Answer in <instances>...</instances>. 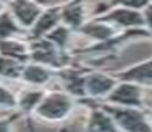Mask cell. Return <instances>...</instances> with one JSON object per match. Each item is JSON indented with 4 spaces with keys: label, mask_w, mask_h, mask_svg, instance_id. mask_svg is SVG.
I'll use <instances>...</instances> for the list:
<instances>
[{
    "label": "cell",
    "mask_w": 152,
    "mask_h": 132,
    "mask_svg": "<svg viewBox=\"0 0 152 132\" xmlns=\"http://www.w3.org/2000/svg\"><path fill=\"white\" fill-rule=\"evenodd\" d=\"M18 31L20 28L17 26V23L13 22V18L8 13L0 15V40H7V38H10L12 35L18 33Z\"/></svg>",
    "instance_id": "e0dca14e"
},
{
    "label": "cell",
    "mask_w": 152,
    "mask_h": 132,
    "mask_svg": "<svg viewBox=\"0 0 152 132\" xmlns=\"http://www.w3.org/2000/svg\"><path fill=\"white\" fill-rule=\"evenodd\" d=\"M31 58L38 63L50 64V66H55V68H60L65 63L63 55L60 51V46H56L53 42H50L48 38L46 40H37L31 45Z\"/></svg>",
    "instance_id": "5b68a950"
},
{
    "label": "cell",
    "mask_w": 152,
    "mask_h": 132,
    "mask_svg": "<svg viewBox=\"0 0 152 132\" xmlns=\"http://www.w3.org/2000/svg\"><path fill=\"white\" fill-rule=\"evenodd\" d=\"M73 111V101L69 94L65 93H51L43 96L40 104L37 106V114L48 121H61Z\"/></svg>",
    "instance_id": "7a4b0ae2"
},
{
    "label": "cell",
    "mask_w": 152,
    "mask_h": 132,
    "mask_svg": "<svg viewBox=\"0 0 152 132\" xmlns=\"http://www.w3.org/2000/svg\"><path fill=\"white\" fill-rule=\"evenodd\" d=\"M80 30L83 31L86 36L93 38L96 42H101V43L107 42V40L116 36V30L113 28V25L107 23V22H103V20H99V18H94L93 22L84 23Z\"/></svg>",
    "instance_id": "30bf717a"
},
{
    "label": "cell",
    "mask_w": 152,
    "mask_h": 132,
    "mask_svg": "<svg viewBox=\"0 0 152 132\" xmlns=\"http://www.w3.org/2000/svg\"><path fill=\"white\" fill-rule=\"evenodd\" d=\"M0 53L4 56L13 58V60L23 61L28 58V50L27 45L22 42H17V40H0Z\"/></svg>",
    "instance_id": "5bb4252c"
},
{
    "label": "cell",
    "mask_w": 152,
    "mask_h": 132,
    "mask_svg": "<svg viewBox=\"0 0 152 132\" xmlns=\"http://www.w3.org/2000/svg\"><path fill=\"white\" fill-rule=\"evenodd\" d=\"M12 12L23 26H30L42 15V8L33 0H13L12 2Z\"/></svg>",
    "instance_id": "9c48e42d"
},
{
    "label": "cell",
    "mask_w": 152,
    "mask_h": 132,
    "mask_svg": "<svg viewBox=\"0 0 152 132\" xmlns=\"http://www.w3.org/2000/svg\"><path fill=\"white\" fill-rule=\"evenodd\" d=\"M50 71L40 64H30L27 68H23L22 71V78L27 81V83L31 84H43L50 79Z\"/></svg>",
    "instance_id": "9a60e30c"
},
{
    "label": "cell",
    "mask_w": 152,
    "mask_h": 132,
    "mask_svg": "<svg viewBox=\"0 0 152 132\" xmlns=\"http://www.w3.org/2000/svg\"><path fill=\"white\" fill-rule=\"evenodd\" d=\"M61 18V8H51V10L45 12L38 17L37 23L33 26V36L42 38L43 35H46L48 31H51L56 26L58 20Z\"/></svg>",
    "instance_id": "4fadbf2b"
},
{
    "label": "cell",
    "mask_w": 152,
    "mask_h": 132,
    "mask_svg": "<svg viewBox=\"0 0 152 132\" xmlns=\"http://www.w3.org/2000/svg\"><path fill=\"white\" fill-rule=\"evenodd\" d=\"M43 99V93L42 91H33V93H25L20 99V106L23 111H31L35 106L40 104V101Z\"/></svg>",
    "instance_id": "d6986e66"
},
{
    "label": "cell",
    "mask_w": 152,
    "mask_h": 132,
    "mask_svg": "<svg viewBox=\"0 0 152 132\" xmlns=\"http://www.w3.org/2000/svg\"><path fill=\"white\" fill-rule=\"evenodd\" d=\"M17 99L15 96L12 94L8 89H5L4 86H0V106H8V107H12V106H15Z\"/></svg>",
    "instance_id": "44dd1931"
},
{
    "label": "cell",
    "mask_w": 152,
    "mask_h": 132,
    "mask_svg": "<svg viewBox=\"0 0 152 132\" xmlns=\"http://www.w3.org/2000/svg\"><path fill=\"white\" fill-rule=\"evenodd\" d=\"M86 132H121V129L116 125L114 119L107 111H104L101 106H93L89 111L88 124L84 127Z\"/></svg>",
    "instance_id": "52a82bcc"
},
{
    "label": "cell",
    "mask_w": 152,
    "mask_h": 132,
    "mask_svg": "<svg viewBox=\"0 0 152 132\" xmlns=\"http://www.w3.org/2000/svg\"><path fill=\"white\" fill-rule=\"evenodd\" d=\"M96 18L107 22L111 25H116L119 28H145V18L142 10H134V8H127V7H111L107 12H104L101 17Z\"/></svg>",
    "instance_id": "277c9868"
},
{
    "label": "cell",
    "mask_w": 152,
    "mask_h": 132,
    "mask_svg": "<svg viewBox=\"0 0 152 132\" xmlns=\"http://www.w3.org/2000/svg\"><path fill=\"white\" fill-rule=\"evenodd\" d=\"M99 106L111 114L121 132H152V122L149 121L142 107L116 106L109 102H103Z\"/></svg>",
    "instance_id": "6da1fadb"
},
{
    "label": "cell",
    "mask_w": 152,
    "mask_h": 132,
    "mask_svg": "<svg viewBox=\"0 0 152 132\" xmlns=\"http://www.w3.org/2000/svg\"><path fill=\"white\" fill-rule=\"evenodd\" d=\"M61 18L69 28L80 30L84 25V7L81 0H73L69 5H66L61 10Z\"/></svg>",
    "instance_id": "7c38bea8"
},
{
    "label": "cell",
    "mask_w": 152,
    "mask_h": 132,
    "mask_svg": "<svg viewBox=\"0 0 152 132\" xmlns=\"http://www.w3.org/2000/svg\"><path fill=\"white\" fill-rule=\"evenodd\" d=\"M61 78H63V84L69 94L76 96V98L86 96V74L68 69V71H61Z\"/></svg>",
    "instance_id": "8fae6325"
},
{
    "label": "cell",
    "mask_w": 152,
    "mask_h": 132,
    "mask_svg": "<svg viewBox=\"0 0 152 132\" xmlns=\"http://www.w3.org/2000/svg\"><path fill=\"white\" fill-rule=\"evenodd\" d=\"M118 83L116 76L106 74L103 71H89L86 74V96L93 99L106 98Z\"/></svg>",
    "instance_id": "8992f818"
},
{
    "label": "cell",
    "mask_w": 152,
    "mask_h": 132,
    "mask_svg": "<svg viewBox=\"0 0 152 132\" xmlns=\"http://www.w3.org/2000/svg\"><path fill=\"white\" fill-rule=\"evenodd\" d=\"M152 0H109V7H127L134 10H144Z\"/></svg>",
    "instance_id": "ffe728a7"
},
{
    "label": "cell",
    "mask_w": 152,
    "mask_h": 132,
    "mask_svg": "<svg viewBox=\"0 0 152 132\" xmlns=\"http://www.w3.org/2000/svg\"><path fill=\"white\" fill-rule=\"evenodd\" d=\"M23 68L20 66L18 60H13V58L8 56H0V74L7 76V78H18L22 76Z\"/></svg>",
    "instance_id": "2e32d148"
},
{
    "label": "cell",
    "mask_w": 152,
    "mask_h": 132,
    "mask_svg": "<svg viewBox=\"0 0 152 132\" xmlns=\"http://www.w3.org/2000/svg\"><path fill=\"white\" fill-rule=\"evenodd\" d=\"M0 132H8V122L0 121Z\"/></svg>",
    "instance_id": "603a6c76"
},
{
    "label": "cell",
    "mask_w": 152,
    "mask_h": 132,
    "mask_svg": "<svg viewBox=\"0 0 152 132\" xmlns=\"http://www.w3.org/2000/svg\"><path fill=\"white\" fill-rule=\"evenodd\" d=\"M106 102L129 107H144V91L141 84L131 81H118L116 86L106 96Z\"/></svg>",
    "instance_id": "3957f363"
},
{
    "label": "cell",
    "mask_w": 152,
    "mask_h": 132,
    "mask_svg": "<svg viewBox=\"0 0 152 132\" xmlns=\"http://www.w3.org/2000/svg\"><path fill=\"white\" fill-rule=\"evenodd\" d=\"M142 13H144V18H145V28L152 35V2L142 10Z\"/></svg>",
    "instance_id": "7402d4cb"
},
{
    "label": "cell",
    "mask_w": 152,
    "mask_h": 132,
    "mask_svg": "<svg viewBox=\"0 0 152 132\" xmlns=\"http://www.w3.org/2000/svg\"><path fill=\"white\" fill-rule=\"evenodd\" d=\"M46 38H48L50 42H53L56 46L65 48L69 40V28H66V26H55L51 31H48Z\"/></svg>",
    "instance_id": "ac0fdd59"
},
{
    "label": "cell",
    "mask_w": 152,
    "mask_h": 132,
    "mask_svg": "<svg viewBox=\"0 0 152 132\" xmlns=\"http://www.w3.org/2000/svg\"><path fill=\"white\" fill-rule=\"evenodd\" d=\"M114 76L118 81H131V83L141 84V86H149V84H152V58L134 64L124 71L116 73Z\"/></svg>",
    "instance_id": "ba28073f"
}]
</instances>
